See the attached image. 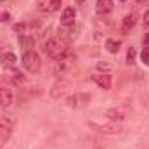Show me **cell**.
Segmentation results:
<instances>
[{
  "label": "cell",
  "instance_id": "e0dca14e",
  "mask_svg": "<svg viewBox=\"0 0 149 149\" xmlns=\"http://www.w3.org/2000/svg\"><path fill=\"white\" fill-rule=\"evenodd\" d=\"M95 70H97V71H101V73H109V71L113 70V64H111V63L99 61V63L95 64Z\"/></svg>",
  "mask_w": 149,
  "mask_h": 149
},
{
  "label": "cell",
  "instance_id": "277c9868",
  "mask_svg": "<svg viewBox=\"0 0 149 149\" xmlns=\"http://www.w3.org/2000/svg\"><path fill=\"white\" fill-rule=\"evenodd\" d=\"M92 128H95L97 132H102V134H111V135H116L121 132V127L118 125V121H111L109 123H97V121H90L88 123Z\"/></svg>",
  "mask_w": 149,
  "mask_h": 149
},
{
  "label": "cell",
  "instance_id": "7a4b0ae2",
  "mask_svg": "<svg viewBox=\"0 0 149 149\" xmlns=\"http://www.w3.org/2000/svg\"><path fill=\"white\" fill-rule=\"evenodd\" d=\"M68 47H70V42H66V40H63V38H59V37H54V38H49L45 42L43 50H45V54L49 57L56 59V57L63 56L64 52H68Z\"/></svg>",
  "mask_w": 149,
  "mask_h": 149
},
{
  "label": "cell",
  "instance_id": "ba28073f",
  "mask_svg": "<svg viewBox=\"0 0 149 149\" xmlns=\"http://www.w3.org/2000/svg\"><path fill=\"white\" fill-rule=\"evenodd\" d=\"M68 88H70V81H68V80L56 81V83L52 85V88H50V95H52L54 99H59L61 95H64V94L68 92Z\"/></svg>",
  "mask_w": 149,
  "mask_h": 149
},
{
  "label": "cell",
  "instance_id": "5b68a950",
  "mask_svg": "<svg viewBox=\"0 0 149 149\" xmlns=\"http://www.w3.org/2000/svg\"><path fill=\"white\" fill-rule=\"evenodd\" d=\"M92 78V81L95 83V85H99L101 88H104V90H109L113 85V78L109 73H101V71H95V73L90 76Z\"/></svg>",
  "mask_w": 149,
  "mask_h": 149
},
{
  "label": "cell",
  "instance_id": "9a60e30c",
  "mask_svg": "<svg viewBox=\"0 0 149 149\" xmlns=\"http://www.w3.org/2000/svg\"><path fill=\"white\" fill-rule=\"evenodd\" d=\"M16 61H17V57H16L12 52H5V54L0 56V63H2L5 68H12V66L16 64Z\"/></svg>",
  "mask_w": 149,
  "mask_h": 149
},
{
  "label": "cell",
  "instance_id": "5bb4252c",
  "mask_svg": "<svg viewBox=\"0 0 149 149\" xmlns=\"http://www.w3.org/2000/svg\"><path fill=\"white\" fill-rule=\"evenodd\" d=\"M104 47H106V50H108L109 54H116V52L120 50V47H121V40L108 38V40L104 42Z\"/></svg>",
  "mask_w": 149,
  "mask_h": 149
},
{
  "label": "cell",
  "instance_id": "7c38bea8",
  "mask_svg": "<svg viewBox=\"0 0 149 149\" xmlns=\"http://www.w3.org/2000/svg\"><path fill=\"white\" fill-rule=\"evenodd\" d=\"M12 123H14V120H9V118L0 120V139L2 141H7L10 137V134H12Z\"/></svg>",
  "mask_w": 149,
  "mask_h": 149
},
{
  "label": "cell",
  "instance_id": "d4e9b609",
  "mask_svg": "<svg viewBox=\"0 0 149 149\" xmlns=\"http://www.w3.org/2000/svg\"><path fill=\"white\" fill-rule=\"evenodd\" d=\"M137 2H139V3H144V2H146V0H137Z\"/></svg>",
  "mask_w": 149,
  "mask_h": 149
},
{
  "label": "cell",
  "instance_id": "2e32d148",
  "mask_svg": "<svg viewBox=\"0 0 149 149\" xmlns=\"http://www.w3.org/2000/svg\"><path fill=\"white\" fill-rule=\"evenodd\" d=\"M135 61H137V50H135L134 47H130V49L127 50V59H125V63H127V64H135Z\"/></svg>",
  "mask_w": 149,
  "mask_h": 149
},
{
  "label": "cell",
  "instance_id": "8992f818",
  "mask_svg": "<svg viewBox=\"0 0 149 149\" xmlns=\"http://www.w3.org/2000/svg\"><path fill=\"white\" fill-rule=\"evenodd\" d=\"M88 95L87 94H73V95H70V97H66V104L70 106V108H74V109H80V108H83L87 102H88Z\"/></svg>",
  "mask_w": 149,
  "mask_h": 149
},
{
  "label": "cell",
  "instance_id": "8fae6325",
  "mask_svg": "<svg viewBox=\"0 0 149 149\" xmlns=\"http://www.w3.org/2000/svg\"><path fill=\"white\" fill-rule=\"evenodd\" d=\"M12 102H14V94H12V90L0 85V106H2V108H9V106H12Z\"/></svg>",
  "mask_w": 149,
  "mask_h": 149
},
{
  "label": "cell",
  "instance_id": "30bf717a",
  "mask_svg": "<svg viewBox=\"0 0 149 149\" xmlns=\"http://www.w3.org/2000/svg\"><path fill=\"white\" fill-rule=\"evenodd\" d=\"M74 19H76V10L73 7H66L61 14V26H74Z\"/></svg>",
  "mask_w": 149,
  "mask_h": 149
},
{
  "label": "cell",
  "instance_id": "83f0119b",
  "mask_svg": "<svg viewBox=\"0 0 149 149\" xmlns=\"http://www.w3.org/2000/svg\"><path fill=\"white\" fill-rule=\"evenodd\" d=\"M0 2H5V0H0Z\"/></svg>",
  "mask_w": 149,
  "mask_h": 149
},
{
  "label": "cell",
  "instance_id": "44dd1931",
  "mask_svg": "<svg viewBox=\"0 0 149 149\" xmlns=\"http://www.w3.org/2000/svg\"><path fill=\"white\" fill-rule=\"evenodd\" d=\"M61 2H63V0H50V2H49V10H50V12L59 10V9H61Z\"/></svg>",
  "mask_w": 149,
  "mask_h": 149
},
{
  "label": "cell",
  "instance_id": "9c48e42d",
  "mask_svg": "<svg viewBox=\"0 0 149 149\" xmlns=\"http://www.w3.org/2000/svg\"><path fill=\"white\" fill-rule=\"evenodd\" d=\"M114 9V2L113 0H97L95 2V12L99 16H108L111 14Z\"/></svg>",
  "mask_w": 149,
  "mask_h": 149
},
{
  "label": "cell",
  "instance_id": "7402d4cb",
  "mask_svg": "<svg viewBox=\"0 0 149 149\" xmlns=\"http://www.w3.org/2000/svg\"><path fill=\"white\" fill-rule=\"evenodd\" d=\"M142 21H144V26H148L149 28V10L144 12V19H142Z\"/></svg>",
  "mask_w": 149,
  "mask_h": 149
},
{
  "label": "cell",
  "instance_id": "484cf974",
  "mask_svg": "<svg viewBox=\"0 0 149 149\" xmlns=\"http://www.w3.org/2000/svg\"><path fill=\"white\" fill-rule=\"evenodd\" d=\"M118 2H127V0H118Z\"/></svg>",
  "mask_w": 149,
  "mask_h": 149
},
{
  "label": "cell",
  "instance_id": "52a82bcc",
  "mask_svg": "<svg viewBox=\"0 0 149 149\" xmlns=\"http://www.w3.org/2000/svg\"><path fill=\"white\" fill-rule=\"evenodd\" d=\"M135 24H137V14L132 12V14H127V16L121 19V26H120V30H121L123 35H128V33L134 30Z\"/></svg>",
  "mask_w": 149,
  "mask_h": 149
},
{
  "label": "cell",
  "instance_id": "4fadbf2b",
  "mask_svg": "<svg viewBox=\"0 0 149 149\" xmlns=\"http://www.w3.org/2000/svg\"><path fill=\"white\" fill-rule=\"evenodd\" d=\"M106 116L111 121H123L127 118V109L125 108H111L106 111Z\"/></svg>",
  "mask_w": 149,
  "mask_h": 149
},
{
  "label": "cell",
  "instance_id": "6da1fadb",
  "mask_svg": "<svg viewBox=\"0 0 149 149\" xmlns=\"http://www.w3.org/2000/svg\"><path fill=\"white\" fill-rule=\"evenodd\" d=\"M76 64V56L71 52H64L63 56L56 57L54 61V66H52V71L56 76H64L66 73H70Z\"/></svg>",
  "mask_w": 149,
  "mask_h": 149
},
{
  "label": "cell",
  "instance_id": "ac0fdd59",
  "mask_svg": "<svg viewBox=\"0 0 149 149\" xmlns=\"http://www.w3.org/2000/svg\"><path fill=\"white\" fill-rule=\"evenodd\" d=\"M10 78H12V81H14L16 85H17V83H24V74L21 73V71H17V70H12Z\"/></svg>",
  "mask_w": 149,
  "mask_h": 149
},
{
  "label": "cell",
  "instance_id": "cb8c5ba5",
  "mask_svg": "<svg viewBox=\"0 0 149 149\" xmlns=\"http://www.w3.org/2000/svg\"><path fill=\"white\" fill-rule=\"evenodd\" d=\"M83 2H85V0H76V3H83Z\"/></svg>",
  "mask_w": 149,
  "mask_h": 149
},
{
  "label": "cell",
  "instance_id": "603a6c76",
  "mask_svg": "<svg viewBox=\"0 0 149 149\" xmlns=\"http://www.w3.org/2000/svg\"><path fill=\"white\" fill-rule=\"evenodd\" d=\"M9 17H10V16L5 12V14H2V16H0V21H2V23H5V21H9Z\"/></svg>",
  "mask_w": 149,
  "mask_h": 149
},
{
  "label": "cell",
  "instance_id": "4316f807",
  "mask_svg": "<svg viewBox=\"0 0 149 149\" xmlns=\"http://www.w3.org/2000/svg\"><path fill=\"white\" fill-rule=\"evenodd\" d=\"M94 149H104V148H94Z\"/></svg>",
  "mask_w": 149,
  "mask_h": 149
},
{
  "label": "cell",
  "instance_id": "ffe728a7",
  "mask_svg": "<svg viewBox=\"0 0 149 149\" xmlns=\"http://www.w3.org/2000/svg\"><path fill=\"white\" fill-rule=\"evenodd\" d=\"M19 43H21L24 49H28V47H31V45H33V37H28V35H19Z\"/></svg>",
  "mask_w": 149,
  "mask_h": 149
},
{
  "label": "cell",
  "instance_id": "3957f363",
  "mask_svg": "<svg viewBox=\"0 0 149 149\" xmlns=\"http://www.w3.org/2000/svg\"><path fill=\"white\" fill-rule=\"evenodd\" d=\"M21 63H23V68H24L28 73H31V74H37L38 71L42 70V59H40L38 52H35L33 49L24 50Z\"/></svg>",
  "mask_w": 149,
  "mask_h": 149
},
{
  "label": "cell",
  "instance_id": "d6986e66",
  "mask_svg": "<svg viewBox=\"0 0 149 149\" xmlns=\"http://www.w3.org/2000/svg\"><path fill=\"white\" fill-rule=\"evenodd\" d=\"M141 61L149 66V43H144V47H142V52H141Z\"/></svg>",
  "mask_w": 149,
  "mask_h": 149
}]
</instances>
